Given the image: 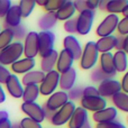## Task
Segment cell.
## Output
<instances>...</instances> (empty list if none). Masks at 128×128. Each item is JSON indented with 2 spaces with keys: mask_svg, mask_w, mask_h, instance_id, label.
Instances as JSON below:
<instances>
[{
  "mask_svg": "<svg viewBox=\"0 0 128 128\" xmlns=\"http://www.w3.org/2000/svg\"><path fill=\"white\" fill-rule=\"evenodd\" d=\"M99 52L96 47V43L90 40L86 42L84 47L82 48V53L80 56V68L82 70H92L96 68L99 61Z\"/></svg>",
  "mask_w": 128,
  "mask_h": 128,
  "instance_id": "obj_1",
  "label": "cell"
},
{
  "mask_svg": "<svg viewBox=\"0 0 128 128\" xmlns=\"http://www.w3.org/2000/svg\"><path fill=\"white\" fill-rule=\"evenodd\" d=\"M24 54V47H22V42H12L10 45L4 47V50L0 51V64L4 66L11 65L22 58Z\"/></svg>",
  "mask_w": 128,
  "mask_h": 128,
  "instance_id": "obj_2",
  "label": "cell"
},
{
  "mask_svg": "<svg viewBox=\"0 0 128 128\" xmlns=\"http://www.w3.org/2000/svg\"><path fill=\"white\" fill-rule=\"evenodd\" d=\"M119 20H120V18L118 15L108 14V15L100 22V24L97 26V28H96V34L99 36V38L114 35V33L117 30V26H118Z\"/></svg>",
  "mask_w": 128,
  "mask_h": 128,
  "instance_id": "obj_3",
  "label": "cell"
},
{
  "mask_svg": "<svg viewBox=\"0 0 128 128\" xmlns=\"http://www.w3.org/2000/svg\"><path fill=\"white\" fill-rule=\"evenodd\" d=\"M75 108H76V106H75L74 102L68 100L63 107H61L58 111L54 112L53 117L51 118L50 122L55 127H60V126H63V125L68 124V120L71 119L72 114L74 112Z\"/></svg>",
  "mask_w": 128,
  "mask_h": 128,
  "instance_id": "obj_4",
  "label": "cell"
},
{
  "mask_svg": "<svg viewBox=\"0 0 128 128\" xmlns=\"http://www.w3.org/2000/svg\"><path fill=\"white\" fill-rule=\"evenodd\" d=\"M58 81H60V73L56 70L51 71L48 73H45V76L40 84L38 86L40 88V94L42 96H50L56 91L58 86Z\"/></svg>",
  "mask_w": 128,
  "mask_h": 128,
  "instance_id": "obj_5",
  "label": "cell"
},
{
  "mask_svg": "<svg viewBox=\"0 0 128 128\" xmlns=\"http://www.w3.org/2000/svg\"><path fill=\"white\" fill-rule=\"evenodd\" d=\"M94 15H96L94 11L88 10V9L78 15V17L75 19H76V33L79 35L86 36L90 33L96 18Z\"/></svg>",
  "mask_w": 128,
  "mask_h": 128,
  "instance_id": "obj_6",
  "label": "cell"
},
{
  "mask_svg": "<svg viewBox=\"0 0 128 128\" xmlns=\"http://www.w3.org/2000/svg\"><path fill=\"white\" fill-rule=\"evenodd\" d=\"M55 35L52 32H40L38 33V55L40 58L46 56L54 50Z\"/></svg>",
  "mask_w": 128,
  "mask_h": 128,
  "instance_id": "obj_7",
  "label": "cell"
},
{
  "mask_svg": "<svg viewBox=\"0 0 128 128\" xmlns=\"http://www.w3.org/2000/svg\"><path fill=\"white\" fill-rule=\"evenodd\" d=\"M24 55L27 58H35L38 55V33L28 32L22 43Z\"/></svg>",
  "mask_w": 128,
  "mask_h": 128,
  "instance_id": "obj_8",
  "label": "cell"
},
{
  "mask_svg": "<svg viewBox=\"0 0 128 128\" xmlns=\"http://www.w3.org/2000/svg\"><path fill=\"white\" fill-rule=\"evenodd\" d=\"M20 109L26 115L27 118H30V119L40 122V124L45 120L43 106L38 104L37 102H22Z\"/></svg>",
  "mask_w": 128,
  "mask_h": 128,
  "instance_id": "obj_9",
  "label": "cell"
},
{
  "mask_svg": "<svg viewBox=\"0 0 128 128\" xmlns=\"http://www.w3.org/2000/svg\"><path fill=\"white\" fill-rule=\"evenodd\" d=\"M98 92L99 96L102 98H112L115 94L122 91V86H120V82L115 79H107L99 83L98 86Z\"/></svg>",
  "mask_w": 128,
  "mask_h": 128,
  "instance_id": "obj_10",
  "label": "cell"
},
{
  "mask_svg": "<svg viewBox=\"0 0 128 128\" xmlns=\"http://www.w3.org/2000/svg\"><path fill=\"white\" fill-rule=\"evenodd\" d=\"M82 108L86 111L91 112H97L107 107V100L104 98L97 96V97H82L80 100Z\"/></svg>",
  "mask_w": 128,
  "mask_h": 128,
  "instance_id": "obj_11",
  "label": "cell"
},
{
  "mask_svg": "<svg viewBox=\"0 0 128 128\" xmlns=\"http://www.w3.org/2000/svg\"><path fill=\"white\" fill-rule=\"evenodd\" d=\"M68 101V92H64L62 90H58V91H55L54 93H52V94L47 98L44 107L55 112V111H58L61 107H63Z\"/></svg>",
  "mask_w": 128,
  "mask_h": 128,
  "instance_id": "obj_12",
  "label": "cell"
},
{
  "mask_svg": "<svg viewBox=\"0 0 128 128\" xmlns=\"http://www.w3.org/2000/svg\"><path fill=\"white\" fill-rule=\"evenodd\" d=\"M4 86H6V90L9 93V96H11L12 98H15V99H22V98L24 86H22V82L17 75L11 73L8 76L7 81L4 82Z\"/></svg>",
  "mask_w": 128,
  "mask_h": 128,
  "instance_id": "obj_13",
  "label": "cell"
},
{
  "mask_svg": "<svg viewBox=\"0 0 128 128\" xmlns=\"http://www.w3.org/2000/svg\"><path fill=\"white\" fill-rule=\"evenodd\" d=\"M36 61L35 58H19L18 61H16L15 63H12L10 65V70L12 71V74H26V73L30 72L35 68Z\"/></svg>",
  "mask_w": 128,
  "mask_h": 128,
  "instance_id": "obj_14",
  "label": "cell"
},
{
  "mask_svg": "<svg viewBox=\"0 0 128 128\" xmlns=\"http://www.w3.org/2000/svg\"><path fill=\"white\" fill-rule=\"evenodd\" d=\"M117 116H118V110L112 106V107H106L102 110L93 112L92 119L97 124H104V122H115L117 119Z\"/></svg>",
  "mask_w": 128,
  "mask_h": 128,
  "instance_id": "obj_15",
  "label": "cell"
},
{
  "mask_svg": "<svg viewBox=\"0 0 128 128\" xmlns=\"http://www.w3.org/2000/svg\"><path fill=\"white\" fill-rule=\"evenodd\" d=\"M63 47L64 50L68 51L73 55L74 60H79L82 53V45L80 40L75 37L74 35H68L63 40Z\"/></svg>",
  "mask_w": 128,
  "mask_h": 128,
  "instance_id": "obj_16",
  "label": "cell"
},
{
  "mask_svg": "<svg viewBox=\"0 0 128 128\" xmlns=\"http://www.w3.org/2000/svg\"><path fill=\"white\" fill-rule=\"evenodd\" d=\"M78 73L75 68H70L68 71L60 74V81H58V86L61 88V90L64 92L70 91L72 88L75 86V82H76Z\"/></svg>",
  "mask_w": 128,
  "mask_h": 128,
  "instance_id": "obj_17",
  "label": "cell"
},
{
  "mask_svg": "<svg viewBox=\"0 0 128 128\" xmlns=\"http://www.w3.org/2000/svg\"><path fill=\"white\" fill-rule=\"evenodd\" d=\"M89 122V114L84 110L82 107H76L74 112L71 116V119L68 120V128H82L86 122Z\"/></svg>",
  "mask_w": 128,
  "mask_h": 128,
  "instance_id": "obj_18",
  "label": "cell"
},
{
  "mask_svg": "<svg viewBox=\"0 0 128 128\" xmlns=\"http://www.w3.org/2000/svg\"><path fill=\"white\" fill-rule=\"evenodd\" d=\"M73 63H74L73 55L68 51L63 48L62 51L58 53L55 70L61 74V73H64V72H66V71H68L70 68H72Z\"/></svg>",
  "mask_w": 128,
  "mask_h": 128,
  "instance_id": "obj_19",
  "label": "cell"
},
{
  "mask_svg": "<svg viewBox=\"0 0 128 128\" xmlns=\"http://www.w3.org/2000/svg\"><path fill=\"white\" fill-rule=\"evenodd\" d=\"M99 68L104 74L109 75L110 78H114L116 75V70L114 66V55L111 52L109 53H102L99 55Z\"/></svg>",
  "mask_w": 128,
  "mask_h": 128,
  "instance_id": "obj_20",
  "label": "cell"
},
{
  "mask_svg": "<svg viewBox=\"0 0 128 128\" xmlns=\"http://www.w3.org/2000/svg\"><path fill=\"white\" fill-rule=\"evenodd\" d=\"M4 28H15V27L22 25V15H20L19 8L17 4L11 6L7 15L4 16Z\"/></svg>",
  "mask_w": 128,
  "mask_h": 128,
  "instance_id": "obj_21",
  "label": "cell"
},
{
  "mask_svg": "<svg viewBox=\"0 0 128 128\" xmlns=\"http://www.w3.org/2000/svg\"><path fill=\"white\" fill-rule=\"evenodd\" d=\"M44 76H45V73L42 72L40 70H33V71H30V72L22 75V79L20 82H22V86H40V82L44 79Z\"/></svg>",
  "mask_w": 128,
  "mask_h": 128,
  "instance_id": "obj_22",
  "label": "cell"
},
{
  "mask_svg": "<svg viewBox=\"0 0 128 128\" xmlns=\"http://www.w3.org/2000/svg\"><path fill=\"white\" fill-rule=\"evenodd\" d=\"M58 52L53 50L50 54L42 58L40 60V71L44 73H48L51 71H54L56 68V62H58Z\"/></svg>",
  "mask_w": 128,
  "mask_h": 128,
  "instance_id": "obj_23",
  "label": "cell"
},
{
  "mask_svg": "<svg viewBox=\"0 0 128 128\" xmlns=\"http://www.w3.org/2000/svg\"><path fill=\"white\" fill-rule=\"evenodd\" d=\"M74 14H75V9H74L73 1H71V0H65L63 6L56 11L55 15H56V18H58V20H61V22H66V20L73 18Z\"/></svg>",
  "mask_w": 128,
  "mask_h": 128,
  "instance_id": "obj_24",
  "label": "cell"
},
{
  "mask_svg": "<svg viewBox=\"0 0 128 128\" xmlns=\"http://www.w3.org/2000/svg\"><path fill=\"white\" fill-rule=\"evenodd\" d=\"M56 22H58V18L55 12H45L38 19V27L40 32H51V29L55 27Z\"/></svg>",
  "mask_w": 128,
  "mask_h": 128,
  "instance_id": "obj_25",
  "label": "cell"
},
{
  "mask_svg": "<svg viewBox=\"0 0 128 128\" xmlns=\"http://www.w3.org/2000/svg\"><path fill=\"white\" fill-rule=\"evenodd\" d=\"M112 55L116 72L125 73L128 68V55L124 51H116Z\"/></svg>",
  "mask_w": 128,
  "mask_h": 128,
  "instance_id": "obj_26",
  "label": "cell"
},
{
  "mask_svg": "<svg viewBox=\"0 0 128 128\" xmlns=\"http://www.w3.org/2000/svg\"><path fill=\"white\" fill-rule=\"evenodd\" d=\"M115 40L116 36L111 35V36H106V37H101L97 42H94L99 54L109 53L110 51H112L115 48Z\"/></svg>",
  "mask_w": 128,
  "mask_h": 128,
  "instance_id": "obj_27",
  "label": "cell"
},
{
  "mask_svg": "<svg viewBox=\"0 0 128 128\" xmlns=\"http://www.w3.org/2000/svg\"><path fill=\"white\" fill-rule=\"evenodd\" d=\"M112 104L116 109L124 111V112H128V94L125 92H118L111 98Z\"/></svg>",
  "mask_w": 128,
  "mask_h": 128,
  "instance_id": "obj_28",
  "label": "cell"
},
{
  "mask_svg": "<svg viewBox=\"0 0 128 128\" xmlns=\"http://www.w3.org/2000/svg\"><path fill=\"white\" fill-rule=\"evenodd\" d=\"M127 4L128 0H109L107 1L106 11H108L109 14H114V15L122 14Z\"/></svg>",
  "mask_w": 128,
  "mask_h": 128,
  "instance_id": "obj_29",
  "label": "cell"
},
{
  "mask_svg": "<svg viewBox=\"0 0 128 128\" xmlns=\"http://www.w3.org/2000/svg\"><path fill=\"white\" fill-rule=\"evenodd\" d=\"M40 97V88L38 86H24L22 98L24 102H36Z\"/></svg>",
  "mask_w": 128,
  "mask_h": 128,
  "instance_id": "obj_30",
  "label": "cell"
},
{
  "mask_svg": "<svg viewBox=\"0 0 128 128\" xmlns=\"http://www.w3.org/2000/svg\"><path fill=\"white\" fill-rule=\"evenodd\" d=\"M17 6L19 8L22 18H27L32 15L33 10L35 9L36 1L35 0H22V1H19V4Z\"/></svg>",
  "mask_w": 128,
  "mask_h": 128,
  "instance_id": "obj_31",
  "label": "cell"
},
{
  "mask_svg": "<svg viewBox=\"0 0 128 128\" xmlns=\"http://www.w3.org/2000/svg\"><path fill=\"white\" fill-rule=\"evenodd\" d=\"M14 42V34L12 29L10 28H4L0 32V51L10 45Z\"/></svg>",
  "mask_w": 128,
  "mask_h": 128,
  "instance_id": "obj_32",
  "label": "cell"
},
{
  "mask_svg": "<svg viewBox=\"0 0 128 128\" xmlns=\"http://www.w3.org/2000/svg\"><path fill=\"white\" fill-rule=\"evenodd\" d=\"M65 0H45V4L43 8L46 12H56L63 6Z\"/></svg>",
  "mask_w": 128,
  "mask_h": 128,
  "instance_id": "obj_33",
  "label": "cell"
},
{
  "mask_svg": "<svg viewBox=\"0 0 128 128\" xmlns=\"http://www.w3.org/2000/svg\"><path fill=\"white\" fill-rule=\"evenodd\" d=\"M90 78L94 83H101L102 81H104V80H107V79H112V78H110L109 75L104 74L99 66L92 68V71H91V73H90Z\"/></svg>",
  "mask_w": 128,
  "mask_h": 128,
  "instance_id": "obj_34",
  "label": "cell"
},
{
  "mask_svg": "<svg viewBox=\"0 0 128 128\" xmlns=\"http://www.w3.org/2000/svg\"><path fill=\"white\" fill-rule=\"evenodd\" d=\"M12 34H14V40H17V42L24 40L27 35V29L24 25H19V26L12 28Z\"/></svg>",
  "mask_w": 128,
  "mask_h": 128,
  "instance_id": "obj_35",
  "label": "cell"
},
{
  "mask_svg": "<svg viewBox=\"0 0 128 128\" xmlns=\"http://www.w3.org/2000/svg\"><path fill=\"white\" fill-rule=\"evenodd\" d=\"M82 92H83V88L82 86H74L70 91H68V97L70 101L74 102L75 100H81Z\"/></svg>",
  "mask_w": 128,
  "mask_h": 128,
  "instance_id": "obj_36",
  "label": "cell"
},
{
  "mask_svg": "<svg viewBox=\"0 0 128 128\" xmlns=\"http://www.w3.org/2000/svg\"><path fill=\"white\" fill-rule=\"evenodd\" d=\"M117 33L120 36H126L128 35V17H122L119 20L117 26Z\"/></svg>",
  "mask_w": 128,
  "mask_h": 128,
  "instance_id": "obj_37",
  "label": "cell"
},
{
  "mask_svg": "<svg viewBox=\"0 0 128 128\" xmlns=\"http://www.w3.org/2000/svg\"><path fill=\"white\" fill-rule=\"evenodd\" d=\"M63 28L66 33H68L70 35L76 33V19L75 18H71V19L64 22L63 24Z\"/></svg>",
  "mask_w": 128,
  "mask_h": 128,
  "instance_id": "obj_38",
  "label": "cell"
},
{
  "mask_svg": "<svg viewBox=\"0 0 128 128\" xmlns=\"http://www.w3.org/2000/svg\"><path fill=\"white\" fill-rule=\"evenodd\" d=\"M19 125H20V128H43L42 124H40V122H35V120L30 119V118H27V117L22 118L20 120Z\"/></svg>",
  "mask_w": 128,
  "mask_h": 128,
  "instance_id": "obj_39",
  "label": "cell"
},
{
  "mask_svg": "<svg viewBox=\"0 0 128 128\" xmlns=\"http://www.w3.org/2000/svg\"><path fill=\"white\" fill-rule=\"evenodd\" d=\"M12 4L10 0H0V18H4Z\"/></svg>",
  "mask_w": 128,
  "mask_h": 128,
  "instance_id": "obj_40",
  "label": "cell"
},
{
  "mask_svg": "<svg viewBox=\"0 0 128 128\" xmlns=\"http://www.w3.org/2000/svg\"><path fill=\"white\" fill-rule=\"evenodd\" d=\"M99 96L97 86H88L83 88V92H82V97H97Z\"/></svg>",
  "mask_w": 128,
  "mask_h": 128,
  "instance_id": "obj_41",
  "label": "cell"
},
{
  "mask_svg": "<svg viewBox=\"0 0 128 128\" xmlns=\"http://www.w3.org/2000/svg\"><path fill=\"white\" fill-rule=\"evenodd\" d=\"M94 128H126V126L122 125V122L115 120V122H104V124H97Z\"/></svg>",
  "mask_w": 128,
  "mask_h": 128,
  "instance_id": "obj_42",
  "label": "cell"
},
{
  "mask_svg": "<svg viewBox=\"0 0 128 128\" xmlns=\"http://www.w3.org/2000/svg\"><path fill=\"white\" fill-rule=\"evenodd\" d=\"M10 74L11 73L9 71V68H7L6 66L0 64V84H4V82L7 81V79Z\"/></svg>",
  "mask_w": 128,
  "mask_h": 128,
  "instance_id": "obj_43",
  "label": "cell"
},
{
  "mask_svg": "<svg viewBox=\"0 0 128 128\" xmlns=\"http://www.w3.org/2000/svg\"><path fill=\"white\" fill-rule=\"evenodd\" d=\"M73 4H74V9L78 12H82V11L86 10V4L84 0H76V1H73Z\"/></svg>",
  "mask_w": 128,
  "mask_h": 128,
  "instance_id": "obj_44",
  "label": "cell"
},
{
  "mask_svg": "<svg viewBox=\"0 0 128 128\" xmlns=\"http://www.w3.org/2000/svg\"><path fill=\"white\" fill-rule=\"evenodd\" d=\"M120 86H122V92H125L128 94V70L125 72L124 76L122 78Z\"/></svg>",
  "mask_w": 128,
  "mask_h": 128,
  "instance_id": "obj_45",
  "label": "cell"
},
{
  "mask_svg": "<svg viewBox=\"0 0 128 128\" xmlns=\"http://www.w3.org/2000/svg\"><path fill=\"white\" fill-rule=\"evenodd\" d=\"M86 4L88 10L96 12V9H98V7H99V0H86Z\"/></svg>",
  "mask_w": 128,
  "mask_h": 128,
  "instance_id": "obj_46",
  "label": "cell"
},
{
  "mask_svg": "<svg viewBox=\"0 0 128 128\" xmlns=\"http://www.w3.org/2000/svg\"><path fill=\"white\" fill-rule=\"evenodd\" d=\"M115 48L117 51H122L124 50V36H116L115 40Z\"/></svg>",
  "mask_w": 128,
  "mask_h": 128,
  "instance_id": "obj_47",
  "label": "cell"
},
{
  "mask_svg": "<svg viewBox=\"0 0 128 128\" xmlns=\"http://www.w3.org/2000/svg\"><path fill=\"white\" fill-rule=\"evenodd\" d=\"M11 126H12V124H11V122L9 119L0 122V128H11Z\"/></svg>",
  "mask_w": 128,
  "mask_h": 128,
  "instance_id": "obj_48",
  "label": "cell"
},
{
  "mask_svg": "<svg viewBox=\"0 0 128 128\" xmlns=\"http://www.w3.org/2000/svg\"><path fill=\"white\" fill-rule=\"evenodd\" d=\"M4 101H6V93H4L2 84H0V104H2Z\"/></svg>",
  "mask_w": 128,
  "mask_h": 128,
  "instance_id": "obj_49",
  "label": "cell"
},
{
  "mask_svg": "<svg viewBox=\"0 0 128 128\" xmlns=\"http://www.w3.org/2000/svg\"><path fill=\"white\" fill-rule=\"evenodd\" d=\"M6 119H9V114H8V111H6V110H0V122H2V120H6Z\"/></svg>",
  "mask_w": 128,
  "mask_h": 128,
  "instance_id": "obj_50",
  "label": "cell"
},
{
  "mask_svg": "<svg viewBox=\"0 0 128 128\" xmlns=\"http://www.w3.org/2000/svg\"><path fill=\"white\" fill-rule=\"evenodd\" d=\"M122 51L128 55V35H126L124 37V50Z\"/></svg>",
  "mask_w": 128,
  "mask_h": 128,
  "instance_id": "obj_51",
  "label": "cell"
},
{
  "mask_svg": "<svg viewBox=\"0 0 128 128\" xmlns=\"http://www.w3.org/2000/svg\"><path fill=\"white\" fill-rule=\"evenodd\" d=\"M106 6H107V1L106 0H104V1H99V7L98 8L100 9V10H102V11H106Z\"/></svg>",
  "mask_w": 128,
  "mask_h": 128,
  "instance_id": "obj_52",
  "label": "cell"
},
{
  "mask_svg": "<svg viewBox=\"0 0 128 128\" xmlns=\"http://www.w3.org/2000/svg\"><path fill=\"white\" fill-rule=\"evenodd\" d=\"M124 17H128V4L126 6V8L124 9V11H122V14Z\"/></svg>",
  "mask_w": 128,
  "mask_h": 128,
  "instance_id": "obj_53",
  "label": "cell"
},
{
  "mask_svg": "<svg viewBox=\"0 0 128 128\" xmlns=\"http://www.w3.org/2000/svg\"><path fill=\"white\" fill-rule=\"evenodd\" d=\"M40 6V7H43L45 4V0H38V1H36V6Z\"/></svg>",
  "mask_w": 128,
  "mask_h": 128,
  "instance_id": "obj_54",
  "label": "cell"
},
{
  "mask_svg": "<svg viewBox=\"0 0 128 128\" xmlns=\"http://www.w3.org/2000/svg\"><path fill=\"white\" fill-rule=\"evenodd\" d=\"M82 128H92V126H91V124L88 122H86V124H84V126Z\"/></svg>",
  "mask_w": 128,
  "mask_h": 128,
  "instance_id": "obj_55",
  "label": "cell"
},
{
  "mask_svg": "<svg viewBox=\"0 0 128 128\" xmlns=\"http://www.w3.org/2000/svg\"><path fill=\"white\" fill-rule=\"evenodd\" d=\"M11 128H20L19 122H16V124H12V126H11Z\"/></svg>",
  "mask_w": 128,
  "mask_h": 128,
  "instance_id": "obj_56",
  "label": "cell"
},
{
  "mask_svg": "<svg viewBox=\"0 0 128 128\" xmlns=\"http://www.w3.org/2000/svg\"><path fill=\"white\" fill-rule=\"evenodd\" d=\"M0 32H1V27H0Z\"/></svg>",
  "mask_w": 128,
  "mask_h": 128,
  "instance_id": "obj_57",
  "label": "cell"
},
{
  "mask_svg": "<svg viewBox=\"0 0 128 128\" xmlns=\"http://www.w3.org/2000/svg\"><path fill=\"white\" fill-rule=\"evenodd\" d=\"M127 120H128V117H127Z\"/></svg>",
  "mask_w": 128,
  "mask_h": 128,
  "instance_id": "obj_58",
  "label": "cell"
}]
</instances>
